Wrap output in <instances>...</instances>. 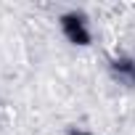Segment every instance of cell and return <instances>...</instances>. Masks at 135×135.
<instances>
[{"instance_id": "obj_2", "label": "cell", "mask_w": 135, "mask_h": 135, "mask_svg": "<svg viewBox=\"0 0 135 135\" xmlns=\"http://www.w3.org/2000/svg\"><path fill=\"white\" fill-rule=\"evenodd\" d=\"M72 135H93L90 130H82V127H77V130H72Z\"/></svg>"}, {"instance_id": "obj_1", "label": "cell", "mask_w": 135, "mask_h": 135, "mask_svg": "<svg viewBox=\"0 0 135 135\" xmlns=\"http://www.w3.org/2000/svg\"><path fill=\"white\" fill-rule=\"evenodd\" d=\"M58 29H61V35L69 40L72 45H77V48H88L90 42H93V32H90V27H88V19H85V13H80V11H66V13H61L58 16Z\"/></svg>"}]
</instances>
